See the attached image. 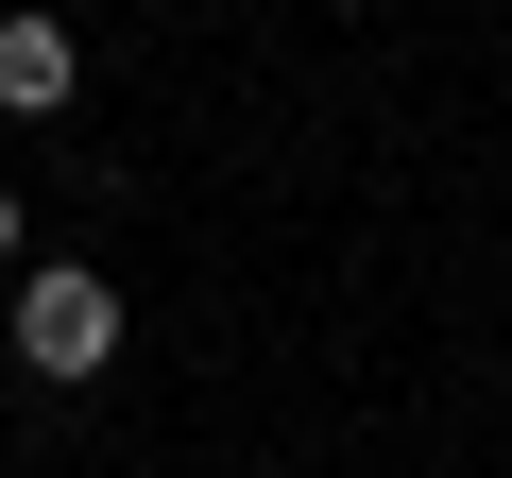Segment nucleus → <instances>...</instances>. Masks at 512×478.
Segmentation results:
<instances>
[{
  "label": "nucleus",
  "mask_w": 512,
  "mask_h": 478,
  "mask_svg": "<svg viewBox=\"0 0 512 478\" xmlns=\"http://www.w3.org/2000/svg\"><path fill=\"white\" fill-rule=\"evenodd\" d=\"M18 239H35V222H18V188H0V274H18Z\"/></svg>",
  "instance_id": "3"
},
{
  "label": "nucleus",
  "mask_w": 512,
  "mask_h": 478,
  "mask_svg": "<svg viewBox=\"0 0 512 478\" xmlns=\"http://www.w3.org/2000/svg\"><path fill=\"white\" fill-rule=\"evenodd\" d=\"M69 86H86V52H69V18H0V120H69Z\"/></svg>",
  "instance_id": "2"
},
{
  "label": "nucleus",
  "mask_w": 512,
  "mask_h": 478,
  "mask_svg": "<svg viewBox=\"0 0 512 478\" xmlns=\"http://www.w3.org/2000/svg\"><path fill=\"white\" fill-rule=\"evenodd\" d=\"M0 342H18V376L86 393V376L120 359V291H103L86 257H35V274H18V325H0Z\"/></svg>",
  "instance_id": "1"
}]
</instances>
